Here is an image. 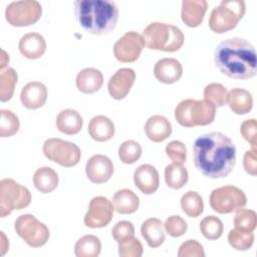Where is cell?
Listing matches in <instances>:
<instances>
[{
	"label": "cell",
	"mask_w": 257,
	"mask_h": 257,
	"mask_svg": "<svg viewBox=\"0 0 257 257\" xmlns=\"http://www.w3.org/2000/svg\"><path fill=\"white\" fill-rule=\"evenodd\" d=\"M1 120H0V137L9 138L14 136L20 127L18 116L8 109H1Z\"/></svg>",
	"instance_id": "cell-35"
},
{
	"label": "cell",
	"mask_w": 257,
	"mask_h": 257,
	"mask_svg": "<svg viewBox=\"0 0 257 257\" xmlns=\"http://www.w3.org/2000/svg\"><path fill=\"white\" fill-rule=\"evenodd\" d=\"M85 174L93 184H103L107 182L113 174V164L104 155H93L85 165Z\"/></svg>",
	"instance_id": "cell-14"
},
{
	"label": "cell",
	"mask_w": 257,
	"mask_h": 257,
	"mask_svg": "<svg viewBox=\"0 0 257 257\" xmlns=\"http://www.w3.org/2000/svg\"><path fill=\"white\" fill-rule=\"evenodd\" d=\"M56 127L62 134L72 136L80 132L83 124V119L80 113L71 108L61 110L56 116Z\"/></svg>",
	"instance_id": "cell-24"
},
{
	"label": "cell",
	"mask_w": 257,
	"mask_h": 257,
	"mask_svg": "<svg viewBox=\"0 0 257 257\" xmlns=\"http://www.w3.org/2000/svg\"><path fill=\"white\" fill-rule=\"evenodd\" d=\"M200 230L203 236L208 240L219 239L224 231L222 221L216 216H207L200 222Z\"/></svg>",
	"instance_id": "cell-34"
},
{
	"label": "cell",
	"mask_w": 257,
	"mask_h": 257,
	"mask_svg": "<svg viewBox=\"0 0 257 257\" xmlns=\"http://www.w3.org/2000/svg\"><path fill=\"white\" fill-rule=\"evenodd\" d=\"M166 154L173 163L183 165L186 162L187 151L185 145L180 141H172L166 146Z\"/></svg>",
	"instance_id": "cell-41"
},
{
	"label": "cell",
	"mask_w": 257,
	"mask_h": 257,
	"mask_svg": "<svg viewBox=\"0 0 257 257\" xmlns=\"http://www.w3.org/2000/svg\"><path fill=\"white\" fill-rule=\"evenodd\" d=\"M136 80V72L132 68L123 67L114 72L108 80L107 89L110 96L116 100L124 98Z\"/></svg>",
	"instance_id": "cell-15"
},
{
	"label": "cell",
	"mask_w": 257,
	"mask_h": 257,
	"mask_svg": "<svg viewBox=\"0 0 257 257\" xmlns=\"http://www.w3.org/2000/svg\"><path fill=\"white\" fill-rule=\"evenodd\" d=\"M227 104L234 113L246 114L253 107V97L244 88H232L227 92Z\"/></svg>",
	"instance_id": "cell-25"
},
{
	"label": "cell",
	"mask_w": 257,
	"mask_h": 257,
	"mask_svg": "<svg viewBox=\"0 0 257 257\" xmlns=\"http://www.w3.org/2000/svg\"><path fill=\"white\" fill-rule=\"evenodd\" d=\"M181 208L189 217L197 218L204 211V202L197 192L188 191L181 198Z\"/></svg>",
	"instance_id": "cell-32"
},
{
	"label": "cell",
	"mask_w": 257,
	"mask_h": 257,
	"mask_svg": "<svg viewBox=\"0 0 257 257\" xmlns=\"http://www.w3.org/2000/svg\"><path fill=\"white\" fill-rule=\"evenodd\" d=\"M145 133L152 142L162 143L172 135V124L166 116L155 114L146 121Z\"/></svg>",
	"instance_id": "cell-20"
},
{
	"label": "cell",
	"mask_w": 257,
	"mask_h": 257,
	"mask_svg": "<svg viewBox=\"0 0 257 257\" xmlns=\"http://www.w3.org/2000/svg\"><path fill=\"white\" fill-rule=\"evenodd\" d=\"M214 62L230 78L250 79L257 73L255 48L244 38L233 37L219 43L214 51Z\"/></svg>",
	"instance_id": "cell-2"
},
{
	"label": "cell",
	"mask_w": 257,
	"mask_h": 257,
	"mask_svg": "<svg viewBox=\"0 0 257 257\" xmlns=\"http://www.w3.org/2000/svg\"><path fill=\"white\" fill-rule=\"evenodd\" d=\"M101 251V243L94 235H85L79 238L74 246L77 257H97Z\"/></svg>",
	"instance_id": "cell-30"
},
{
	"label": "cell",
	"mask_w": 257,
	"mask_h": 257,
	"mask_svg": "<svg viewBox=\"0 0 257 257\" xmlns=\"http://www.w3.org/2000/svg\"><path fill=\"white\" fill-rule=\"evenodd\" d=\"M216 115V106L206 99H184L175 108V118L185 127L208 125Z\"/></svg>",
	"instance_id": "cell-5"
},
{
	"label": "cell",
	"mask_w": 257,
	"mask_h": 257,
	"mask_svg": "<svg viewBox=\"0 0 257 257\" xmlns=\"http://www.w3.org/2000/svg\"><path fill=\"white\" fill-rule=\"evenodd\" d=\"M229 244L238 251H246L250 249L254 242L253 231H245L234 228L228 234Z\"/></svg>",
	"instance_id": "cell-33"
},
{
	"label": "cell",
	"mask_w": 257,
	"mask_h": 257,
	"mask_svg": "<svg viewBox=\"0 0 257 257\" xmlns=\"http://www.w3.org/2000/svg\"><path fill=\"white\" fill-rule=\"evenodd\" d=\"M111 235L117 243H120L123 240L135 236V227L130 221L117 222L111 229Z\"/></svg>",
	"instance_id": "cell-44"
},
{
	"label": "cell",
	"mask_w": 257,
	"mask_h": 257,
	"mask_svg": "<svg viewBox=\"0 0 257 257\" xmlns=\"http://www.w3.org/2000/svg\"><path fill=\"white\" fill-rule=\"evenodd\" d=\"M118 244V255L121 257H141L144 252L142 243L135 236Z\"/></svg>",
	"instance_id": "cell-39"
},
{
	"label": "cell",
	"mask_w": 257,
	"mask_h": 257,
	"mask_svg": "<svg viewBox=\"0 0 257 257\" xmlns=\"http://www.w3.org/2000/svg\"><path fill=\"white\" fill-rule=\"evenodd\" d=\"M256 225L257 215L255 211L245 208H241L236 211V215L234 218V228L245 231H254Z\"/></svg>",
	"instance_id": "cell-38"
},
{
	"label": "cell",
	"mask_w": 257,
	"mask_h": 257,
	"mask_svg": "<svg viewBox=\"0 0 257 257\" xmlns=\"http://www.w3.org/2000/svg\"><path fill=\"white\" fill-rule=\"evenodd\" d=\"M246 5L243 0H223L209 17V27L216 33H225L234 29L243 18Z\"/></svg>",
	"instance_id": "cell-6"
},
{
	"label": "cell",
	"mask_w": 257,
	"mask_h": 257,
	"mask_svg": "<svg viewBox=\"0 0 257 257\" xmlns=\"http://www.w3.org/2000/svg\"><path fill=\"white\" fill-rule=\"evenodd\" d=\"M142 156L141 145L133 140L123 142L118 148V158L119 160L127 165H132L139 161Z\"/></svg>",
	"instance_id": "cell-37"
},
{
	"label": "cell",
	"mask_w": 257,
	"mask_h": 257,
	"mask_svg": "<svg viewBox=\"0 0 257 257\" xmlns=\"http://www.w3.org/2000/svg\"><path fill=\"white\" fill-rule=\"evenodd\" d=\"M18 75L12 67L1 69L0 72V100L8 101L12 98Z\"/></svg>",
	"instance_id": "cell-31"
},
{
	"label": "cell",
	"mask_w": 257,
	"mask_h": 257,
	"mask_svg": "<svg viewBox=\"0 0 257 257\" xmlns=\"http://www.w3.org/2000/svg\"><path fill=\"white\" fill-rule=\"evenodd\" d=\"M179 257H204V248L197 240H187L181 244L178 251Z\"/></svg>",
	"instance_id": "cell-43"
},
{
	"label": "cell",
	"mask_w": 257,
	"mask_h": 257,
	"mask_svg": "<svg viewBox=\"0 0 257 257\" xmlns=\"http://www.w3.org/2000/svg\"><path fill=\"white\" fill-rule=\"evenodd\" d=\"M240 133L242 137L251 145V150L257 152V122L255 118L246 119L240 126Z\"/></svg>",
	"instance_id": "cell-42"
},
{
	"label": "cell",
	"mask_w": 257,
	"mask_h": 257,
	"mask_svg": "<svg viewBox=\"0 0 257 257\" xmlns=\"http://www.w3.org/2000/svg\"><path fill=\"white\" fill-rule=\"evenodd\" d=\"M113 204L105 197L97 196L91 199L83 222L86 227L96 229L105 227L113 217Z\"/></svg>",
	"instance_id": "cell-12"
},
{
	"label": "cell",
	"mask_w": 257,
	"mask_h": 257,
	"mask_svg": "<svg viewBox=\"0 0 257 257\" xmlns=\"http://www.w3.org/2000/svg\"><path fill=\"white\" fill-rule=\"evenodd\" d=\"M42 151L48 160L65 168L77 165L81 157V151L77 145L55 138L46 140L43 143Z\"/></svg>",
	"instance_id": "cell-8"
},
{
	"label": "cell",
	"mask_w": 257,
	"mask_h": 257,
	"mask_svg": "<svg viewBox=\"0 0 257 257\" xmlns=\"http://www.w3.org/2000/svg\"><path fill=\"white\" fill-rule=\"evenodd\" d=\"M145 46L143 36L136 31L125 32L113 45V54L120 62L136 61Z\"/></svg>",
	"instance_id": "cell-13"
},
{
	"label": "cell",
	"mask_w": 257,
	"mask_h": 257,
	"mask_svg": "<svg viewBox=\"0 0 257 257\" xmlns=\"http://www.w3.org/2000/svg\"><path fill=\"white\" fill-rule=\"evenodd\" d=\"M227 89L224 85L212 82L204 88V99L213 103L216 107H221L227 103Z\"/></svg>",
	"instance_id": "cell-36"
},
{
	"label": "cell",
	"mask_w": 257,
	"mask_h": 257,
	"mask_svg": "<svg viewBox=\"0 0 257 257\" xmlns=\"http://www.w3.org/2000/svg\"><path fill=\"white\" fill-rule=\"evenodd\" d=\"M145 45L153 50L175 52L179 50L185 40L182 30L172 24L153 22L143 31Z\"/></svg>",
	"instance_id": "cell-4"
},
{
	"label": "cell",
	"mask_w": 257,
	"mask_h": 257,
	"mask_svg": "<svg viewBox=\"0 0 257 257\" xmlns=\"http://www.w3.org/2000/svg\"><path fill=\"white\" fill-rule=\"evenodd\" d=\"M20 53L28 59L40 58L46 51V41L44 37L37 32L24 34L18 43Z\"/></svg>",
	"instance_id": "cell-19"
},
{
	"label": "cell",
	"mask_w": 257,
	"mask_h": 257,
	"mask_svg": "<svg viewBox=\"0 0 257 257\" xmlns=\"http://www.w3.org/2000/svg\"><path fill=\"white\" fill-rule=\"evenodd\" d=\"M42 14V7L38 1H13L5 9L6 21L15 27L29 26L36 23Z\"/></svg>",
	"instance_id": "cell-11"
},
{
	"label": "cell",
	"mask_w": 257,
	"mask_h": 257,
	"mask_svg": "<svg viewBox=\"0 0 257 257\" xmlns=\"http://www.w3.org/2000/svg\"><path fill=\"white\" fill-rule=\"evenodd\" d=\"M164 228L171 237L178 238L183 236L186 233L188 229V225L181 216L173 215V216H170L165 221Z\"/></svg>",
	"instance_id": "cell-40"
},
{
	"label": "cell",
	"mask_w": 257,
	"mask_h": 257,
	"mask_svg": "<svg viewBox=\"0 0 257 257\" xmlns=\"http://www.w3.org/2000/svg\"><path fill=\"white\" fill-rule=\"evenodd\" d=\"M14 229L17 235L33 248L43 246L49 239L48 227L31 214L19 216L14 223Z\"/></svg>",
	"instance_id": "cell-9"
},
{
	"label": "cell",
	"mask_w": 257,
	"mask_h": 257,
	"mask_svg": "<svg viewBox=\"0 0 257 257\" xmlns=\"http://www.w3.org/2000/svg\"><path fill=\"white\" fill-rule=\"evenodd\" d=\"M154 74L160 82L172 84L182 77L183 66L175 58H162L155 64Z\"/></svg>",
	"instance_id": "cell-18"
},
{
	"label": "cell",
	"mask_w": 257,
	"mask_h": 257,
	"mask_svg": "<svg viewBox=\"0 0 257 257\" xmlns=\"http://www.w3.org/2000/svg\"><path fill=\"white\" fill-rule=\"evenodd\" d=\"M2 52V56H1V65H0V68L1 69H4V67L8 64L9 62V55L5 52V50H1Z\"/></svg>",
	"instance_id": "cell-46"
},
{
	"label": "cell",
	"mask_w": 257,
	"mask_h": 257,
	"mask_svg": "<svg viewBox=\"0 0 257 257\" xmlns=\"http://www.w3.org/2000/svg\"><path fill=\"white\" fill-rule=\"evenodd\" d=\"M243 167L245 171L252 175L256 176L257 175V161H256V153L253 152L252 150L247 151L244 155L243 158Z\"/></svg>",
	"instance_id": "cell-45"
},
{
	"label": "cell",
	"mask_w": 257,
	"mask_h": 257,
	"mask_svg": "<svg viewBox=\"0 0 257 257\" xmlns=\"http://www.w3.org/2000/svg\"><path fill=\"white\" fill-rule=\"evenodd\" d=\"M208 8L205 0H184L182 2V21L189 27L199 26L204 19Z\"/></svg>",
	"instance_id": "cell-21"
},
{
	"label": "cell",
	"mask_w": 257,
	"mask_h": 257,
	"mask_svg": "<svg viewBox=\"0 0 257 257\" xmlns=\"http://www.w3.org/2000/svg\"><path fill=\"white\" fill-rule=\"evenodd\" d=\"M210 206L219 214H230L244 208L247 204L245 193L235 186H223L210 194Z\"/></svg>",
	"instance_id": "cell-10"
},
{
	"label": "cell",
	"mask_w": 257,
	"mask_h": 257,
	"mask_svg": "<svg viewBox=\"0 0 257 257\" xmlns=\"http://www.w3.org/2000/svg\"><path fill=\"white\" fill-rule=\"evenodd\" d=\"M75 84L77 89L82 93H94L101 88L103 75L98 69L87 67L77 73Z\"/></svg>",
	"instance_id": "cell-22"
},
{
	"label": "cell",
	"mask_w": 257,
	"mask_h": 257,
	"mask_svg": "<svg viewBox=\"0 0 257 257\" xmlns=\"http://www.w3.org/2000/svg\"><path fill=\"white\" fill-rule=\"evenodd\" d=\"M31 202L30 191L16 183L14 180L5 178L0 181V216L4 218L14 210H21L29 206Z\"/></svg>",
	"instance_id": "cell-7"
},
{
	"label": "cell",
	"mask_w": 257,
	"mask_h": 257,
	"mask_svg": "<svg viewBox=\"0 0 257 257\" xmlns=\"http://www.w3.org/2000/svg\"><path fill=\"white\" fill-rule=\"evenodd\" d=\"M74 5L75 18L86 32L103 35L111 32L118 20V9L109 0H76Z\"/></svg>",
	"instance_id": "cell-3"
},
{
	"label": "cell",
	"mask_w": 257,
	"mask_h": 257,
	"mask_svg": "<svg viewBox=\"0 0 257 257\" xmlns=\"http://www.w3.org/2000/svg\"><path fill=\"white\" fill-rule=\"evenodd\" d=\"M134 182L142 193L146 195H152L159 189V173L157 169L152 165H141L135 170Z\"/></svg>",
	"instance_id": "cell-16"
},
{
	"label": "cell",
	"mask_w": 257,
	"mask_h": 257,
	"mask_svg": "<svg viewBox=\"0 0 257 257\" xmlns=\"http://www.w3.org/2000/svg\"><path fill=\"white\" fill-rule=\"evenodd\" d=\"M58 175L50 167H41L33 175V184L35 188L43 194L52 192L58 186Z\"/></svg>",
	"instance_id": "cell-28"
},
{
	"label": "cell",
	"mask_w": 257,
	"mask_h": 257,
	"mask_svg": "<svg viewBox=\"0 0 257 257\" xmlns=\"http://www.w3.org/2000/svg\"><path fill=\"white\" fill-rule=\"evenodd\" d=\"M141 233L151 248L160 247L166 239L164 224L157 218L147 219L142 224Z\"/></svg>",
	"instance_id": "cell-26"
},
{
	"label": "cell",
	"mask_w": 257,
	"mask_h": 257,
	"mask_svg": "<svg viewBox=\"0 0 257 257\" xmlns=\"http://www.w3.org/2000/svg\"><path fill=\"white\" fill-rule=\"evenodd\" d=\"M112 204L118 214H133L139 209L140 199L132 190L121 189L114 193Z\"/></svg>",
	"instance_id": "cell-27"
},
{
	"label": "cell",
	"mask_w": 257,
	"mask_h": 257,
	"mask_svg": "<svg viewBox=\"0 0 257 257\" xmlns=\"http://www.w3.org/2000/svg\"><path fill=\"white\" fill-rule=\"evenodd\" d=\"M47 99V88L40 81H31L25 84L20 92V100L23 106L36 109L43 106Z\"/></svg>",
	"instance_id": "cell-17"
},
{
	"label": "cell",
	"mask_w": 257,
	"mask_h": 257,
	"mask_svg": "<svg viewBox=\"0 0 257 257\" xmlns=\"http://www.w3.org/2000/svg\"><path fill=\"white\" fill-rule=\"evenodd\" d=\"M90 138L96 142H106L114 136V124L110 118L99 114L93 116L87 127Z\"/></svg>",
	"instance_id": "cell-23"
},
{
	"label": "cell",
	"mask_w": 257,
	"mask_h": 257,
	"mask_svg": "<svg viewBox=\"0 0 257 257\" xmlns=\"http://www.w3.org/2000/svg\"><path fill=\"white\" fill-rule=\"evenodd\" d=\"M194 165L205 177L220 179L228 176L236 163V148L226 135L212 132L199 137L193 146Z\"/></svg>",
	"instance_id": "cell-1"
},
{
	"label": "cell",
	"mask_w": 257,
	"mask_h": 257,
	"mask_svg": "<svg viewBox=\"0 0 257 257\" xmlns=\"http://www.w3.org/2000/svg\"><path fill=\"white\" fill-rule=\"evenodd\" d=\"M189 180V174L187 169L177 163H172L168 165L165 169V181L168 187L179 190L183 188Z\"/></svg>",
	"instance_id": "cell-29"
}]
</instances>
